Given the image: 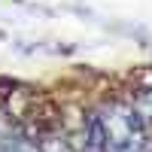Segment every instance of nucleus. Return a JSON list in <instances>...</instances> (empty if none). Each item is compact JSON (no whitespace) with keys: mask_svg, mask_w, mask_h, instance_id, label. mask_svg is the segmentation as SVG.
I'll return each instance as SVG.
<instances>
[{"mask_svg":"<svg viewBox=\"0 0 152 152\" xmlns=\"http://www.w3.org/2000/svg\"><path fill=\"white\" fill-rule=\"evenodd\" d=\"M85 152H107V134H104V122L97 113L85 125Z\"/></svg>","mask_w":152,"mask_h":152,"instance_id":"1","label":"nucleus"}]
</instances>
